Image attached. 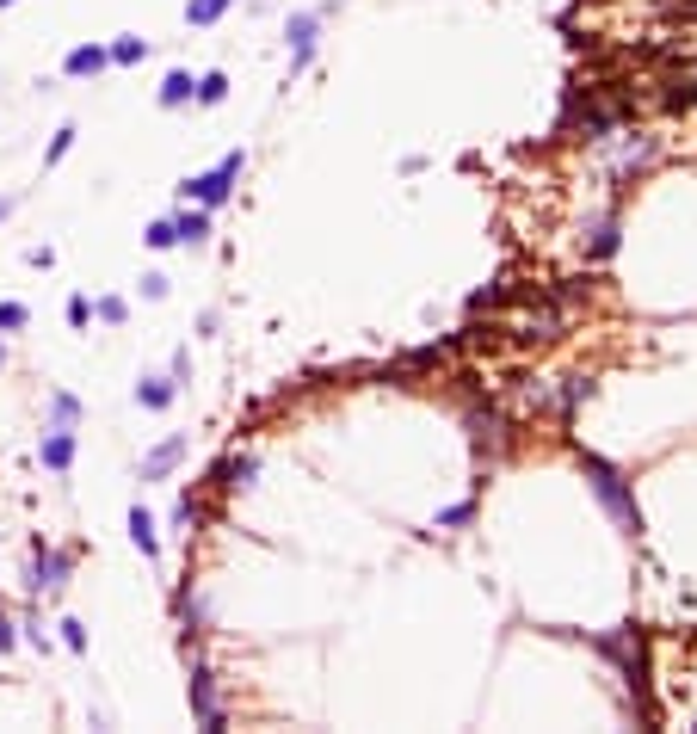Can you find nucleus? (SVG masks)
Wrapping results in <instances>:
<instances>
[{
    "instance_id": "20",
    "label": "nucleus",
    "mask_w": 697,
    "mask_h": 734,
    "mask_svg": "<svg viewBox=\"0 0 697 734\" xmlns=\"http://www.w3.org/2000/svg\"><path fill=\"white\" fill-rule=\"evenodd\" d=\"M56 630H62V642H68V648H75V654L87 648V630H81V623H75V617H68V623H56Z\"/></svg>"
},
{
    "instance_id": "6",
    "label": "nucleus",
    "mask_w": 697,
    "mask_h": 734,
    "mask_svg": "<svg viewBox=\"0 0 697 734\" xmlns=\"http://www.w3.org/2000/svg\"><path fill=\"white\" fill-rule=\"evenodd\" d=\"M38 457H44V469L68 475V469H75V432H68V426H50L44 445H38Z\"/></svg>"
},
{
    "instance_id": "27",
    "label": "nucleus",
    "mask_w": 697,
    "mask_h": 734,
    "mask_svg": "<svg viewBox=\"0 0 697 734\" xmlns=\"http://www.w3.org/2000/svg\"><path fill=\"white\" fill-rule=\"evenodd\" d=\"M0 364H7V346H0Z\"/></svg>"
},
{
    "instance_id": "11",
    "label": "nucleus",
    "mask_w": 697,
    "mask_h": 734,
    "mask_svg": "<svg viewBox=\"0 0 697 734\" xmlns=\"http://www.w3.org/2000/svg\"><path fill=\"white\" fill-rule=\"evenodd\" d=\"M130 543L142 549V556H155V549H161V537H155V519H149L142 506H130Z\"/></svg>"
},
{
    "instance_id": "13",
    "label": "nucleus",
    "mask_w": 697,
    "mask_h": 734,
    "mask_svg": "<svg viewBox=\"0 0 697 734\" xmlns=\"http://www.w3.org/2000/svg\"><path fill=\"white\" fill-rule=\"evenodd\" d=\"M173 235H179V241H192V247H198V241L210 235V210L198 204V210H186V216H173Z\"/></svg>"
},
{
    "instance_id": "3",
    "label": "nucleus",
    "mask_w": 697,
    "mask_h": 734,
    "mask_svg": "<svg viewBox=\"0 0 697 734\" xmlns=\"http://www.w3.org/2000/svg\"><path fill=\"white\" fill-rule=\"evenodd\" d=\"M315 31H321V13H290V25H284V38H290V68H309V56H315Z\"/></svg>"
},
{
    "instance_id": "26",
    "label": "nucleus",
    "mask_w": 697,
    "mask_h": 734,
    "mask_svg": "<svg viewBox=\"0 0 697 734\" xmlns=\"http://www.w3.org/2000/svg\"><path fill=\"white\" fill-rule=\"evenodd\" d=\"M7 210H13V204H7V198H0V223H7Z\"/></svg>"
},
{
    "instance_id": "25",
    "label": "nucleus",
    "mask_w": 697,
    "mask_h": 734,
    "mask_svg": "<svg viewBox=\"0 0 697 734\" xmlns=\"http://www.w3.org/2000/svg\"><path fill=\"white\" fill-rule=\"evenodd\" d=\"M7 648H13V623H7V617H0V654H7Z\"/></svg>"
},
{
    "instance_id": "15",
    "label": "nucleus",
    "mask_w": 697,
    "mask_h": 734,
    "mask_svg": "<svg viewBox=\"0 0 697 734\" xmlns=\"http://www.w3.org/2000/svg\"><path fill=\"white\" fill-rule=\"evenodd\" d=\"M192 99H198V105H223V99H229V81H223V75H198Z\"/></svg>"
},
{
    "instance_id": "19",
    "label": "nucleus",
    "mask_w": 697,
    "mask_h": 734,
    "mask_svg": "<svg viewBox=\"0 0 697 734\" xmlns=\"http://www.w3.org/2000/svg\"><path fill=\"white\" fill-rule=\"evenodd\" d=\"M50 414H56V426H75V420H81V401H75V395H56Z\"/></svg>"
},
{
    "instance_id": "2",
    "label": "nucleus",
    "mask_w": 697,
    "mask_h": 734,
    "mask_svg": "<svg viewBox=\"0 0 697 734\" xmlns=\"http://www.w3.org/2000/svg\"><path fill=\"white\" fill-rule=\"evenodd\" d=\"M241 167H247V155L235 149V155H223V161H216L210 173H192V179H186V186H179V192H186L192 204H204V210H216V204H223V198L235 192V179H241Z\"/></svg>"
},
{
    "instance_id": "5",
    "label": "nucleus",
    "mask_w": 697,
    "mask_h": 734,
    "mask_svg": "<svg viewBox=\"0 0 697 734\" xmlns=\"http://www.w3.org/2000/svg\"><path fill=\"white\" fill-rule=\"evenodd\" d=\"M68 568H75V556H68V549H44V543H38V562H31V586H50V593H56V586L68 580Z\"/></svg>"
},
{
    "instance_id": "9",
    "label": "nucleus",
    "mask_w": 697,
    "mask_h": 734,
    "mask_svg": "<svg viewBox=\"0 0 697 734\" xmlns=\"http://www.w3.org/2000/svg\"><path fill=\"white\" fill-rule=\"evenodd\" d=\"M173 395H179L173 377H142V383H136V401H142V408H155V414L173 408Z\"/></svg>"
},
{
    "instance_id": "14",
    "label": "nucleus",
    "mask_w": 697,
    "mask_h": 734,
    "mask_svg": "<svg viewBox=\"0 0 697 734\" xmlns=\"http://www.w3.org/2000/svg\"><path fill=\"white\" fill-rule=\"evenodd\" d=\"M235 0H186V25H216Z\"/></svg>"
},
{
    "instance_id": "1",
    "label": "nucleus",
    "mask_w": 697,
    "mask_h": 734,
    "mask_svg": "<svg viewBox=\"0 0 697 734\" xmlns=\"http://www.w3.org/2000/svg\"><path fill=\"white\" fill-rule=\"evenodd\" d=\"M580 469H586V482H593V494H599V506L611 512V519L623 525V531H642V512H636V494L623 488V475L605 463V457H593V451H580Z\"/></svg>"
},
{
    "instance_id": "16",
    "label": "nucleus",
    "mask_w": 697,
    "mask_h": 734,
    "mask_svg": "<svg viewBox=\"0 0 697 734\" xmlns=\"http://www.w3.org/2000/svg\"><path fill=\"white\" fill-rule=\"evenodd\" d=\"M105 56H112L118 68H136L142 56H149V44H142V38H118V44H112V50H105Z\"/></svg>"
},
{
    "instance_id": "28",
    "label": "nucleus",
    "mask_w": 697,
    "mask_h": 734,
    "mask_svg": "<svg viewBox=\"0 0 697 734\" xmlns=\"http://www.w3.org/2000/svg\"><path fill=\"white\" fill-rule=\"evenodd\" d=\"M0 7H13V0H0Z\"/></svg>"
},
{
    "instance_id": "7",
    "label": "nucleus",
    "mask_w": 697,
    "mask_h": 734,
    "mask_svg": "<svg viewBox=\"0 0 697 734\" xmlns=\"http://www.w3.org/2000/svg\"><path fill=\"white\" fill-rule=\"evenodd\" d=\"M179 457H186V438H167V445H155L149 457H142V482H161V475H173Z\"/></svg>"
},
{
    "instance_id": "24",
    "label": "nucleus",
    "mask_w": 697,
    "mask_h": 734,
    "mask_svg": "<svg viewBox=\"0 0 697 734\" xmlns=\"http://www.w3.org/2000/svg\"><path fill=\"white\" fill-rule=\"evenodd\" d=\"M87 315H93V303H87V297H68V321L87 327Z\"/></svg>"
},
{
    "instance_id": "12",
    "label": "nucleus",
    "mask_w": 697,
    "mask_h": 734,
    "mask_svg": "<svg viewBox=\"0 0 697 734\" xmlns=\"http://www.w3.org/2000/svg\"><path fill=\"white\" fill-rule=\"evenodd\" d=\"M192 87H198V81L186 75V68H173V75L161 81V105H167V112H179V105H186V99H192Z\"/></svg>"
},
{
    "instance_id": "21",
    "label": "nucleus",
    "mask_w": 697,
    "mask_h": 734,
    "mask_svg": "<svg viewBox=\"0 0 697 734\" xmlns=\"http://www.w3.org/2000/svg\"><path fill=\"white\" fill-rule=\"evenodd\" d=\"M142 241H149V247H173L179 235H173V223H149V235H142Z\"/></svg>"
},
{
    "instance_id": "4",
    "label": "nucleus",
    "mask_w": 697,
    "mask_h": 734,
    "mask_svg": "<svg viewBox=\"0 0 697 734\" xmlns=\"http://www.w3.org/2000/svg\"><path fill=\"white\" fill-rule=\"evenodd\" d=\"M192 716H198L210 734L229 722V716H223V704H216V679H210V667H192Z\"/></svg>"
},
{
    "instance_id": "17",
    "label": "nucleus",
    "mask_w": 697,
    "mask_h": 734,
    "mask_svg": "<svg viewBox=\"0 0 697 734\" xmlns=\"http://www.w3.org/2000/svg\"><path fill=\"white\" fill-rule=\"evenodd\" d=\"M75 136H81V130H75V124H62V130H56V136H50V149H44V167H56V161H62V155H68V149H75Z\"/></svg>"
},
{
    "instance_id": "23",
    "label": "nucleus",
    "mask_w": 697,
    "mask_h": 734,
    "mask_svg": "<svg viewBox=\"0 0 697 734\" xmlns=\"http://www.w3.org/2000/svg\"><path fill=\"white\" fill-rule=\"evenodd\" d=\"M469 519H475V506H469V500H463V506H451V512H438V525H469Z\"/></svg>"
},
{
    "instance_id": "8",
    "label": "nucleus",
    "mask_w": 697,
    "mask_h": 734,
    "mask_svg": "<svg viewBox=\"0 0 697 734\" xmlns=\"http://www.w3.org/2000/svg\"><path fill=\"white\" fill-rule=\"evenodd\" d=\"M105 62H112V56H105L99 44H81V50H68V56H62V75H68V81H87V75H99Z\"/></svg>"
},
{
    "instance_id": "22",
    "label": "nucleus",
    "mask_w": 697,
    "mask_h": 734,
    "mask_svg": "<svg viewBox=\"0 0 697 734\" xmlns=\"http://www.w3.org/2000/svg\"><path fill=\"white\" fill-rule=\"evenodd\" d=\"M124 315H130V309H124V297H105V303H99V321H112V327H118Z\"/></svg>"
},
{
    "instance_id": "18",
    "label": "nucleus",
    "mask_w": 697,
    "mask_h": 734,
    "mask_svg": "<svg viewBox=\"0 0 697 734\" xmlns=\"http://www.w3.org/2000/svg\"><path fill=\"white\" fill-rule=\"evenodd\" d=\"M25 321H31V309H25V303H0V334H19Z\"/></svg>"
},
{
    "instance_id": "10",
    "label": "nucleus",
    "mask_w": 697,
    "mask_h": 734,
    "mask_svg": "<svg viewBox=\"0 0 697 734\" xmlns=\"http://www.w3.org/2000/svg\"><path fill=\"white\" fill-rule=\"evenodd\" d=\"M469 432H475V451H488V445L500 451L506 445V420L500 414H469Z\"/></svg>"
}]
</instances>
